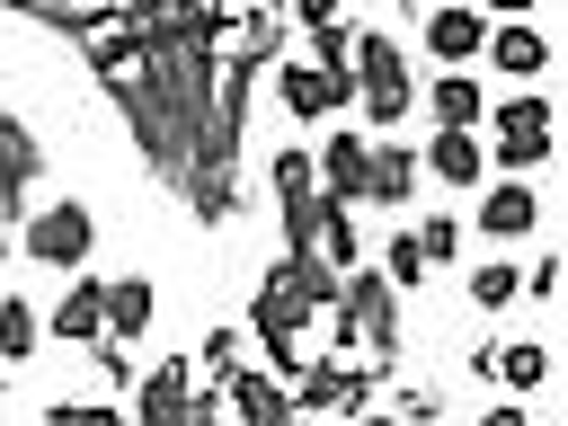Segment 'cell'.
<instances>
[{"label": "cell", "instance_id": "19", "mask_svg": "<svg viewBox=\"0 0 568 426\" xmlns=\"http://www.w3.org/2000/svg\"><path fill=\"white\" fill-rule=\"evenodd\" d=\"M408 195H417V151L373 133V186H364V204H408Z\"/></svg>", "mask_w": 568, "mask_h": 426}, {"label": "cell", "instance_id": "8", "mask_svg": "<svg viewBox=\"0 0 568 426\" xmlns=\"http://www.w3.org/2000/svg\"><path fill=\"white\" fill-rule=\"evenodd\" d=\"M426 53L435 62H479L488 53V9L479 0H435L426 9Z\"/></svg>", "mask_w": 568, "mask_h": 426}, {"label": "cell", "instance_id": "17", "mask_svg": "<svg viewBox=\"0 0 568 426\" xmlns=\"http://www.w3.org/2000/svg\"><path fill=\"white\" fill-rule=\"evenodd\" d=\"M36 178H44V142H36V124H27V115H0V186L27 204Z\"/></svg>", "mask_w": 568, "mask_h": 426}, {"label": "cell", "instance_id": "24", "mask_svg": "<svg viewBox=\"0 0 568 426\" xmlns=\"http://www.w3.org/2000/svg\"><path fill=\"white\" fill-rule=\"evenodd\" d=\"M417 248H426V266H453L462 257V213H426L417 222Z\"/></svg>", "mask_w": 568, "mask_h": 426}, {"label": "cell", "instance_id": "12", "mask_svg": "<svg viewBox=\"0 0 568 426\" xmlns=\"http://www.w3.org/2000/svg\"><path fill=\"white\" fill-rule=\"evenodd\" d=\"M470 222H479V240H532V231H541V195H532L524 178H497Z\"/></svg>", "mask_w": 568, "mask_h": 426}, {"label": "cell", "instance_id": "26", "mask_svg": "<svg viewBox=\"0 0 568 426\" xmlns=\"http://www.w3.org/2000/svg\"><path fill=\"white\" fill-rule=\"evenodd\" d=\"M390 408H399V417H435V408H444V399H435V390H426V382H408V390H390Z\"/></svg>", "mask_w": 568, "mask_h": 426}, {"label": "cell", "instance_id": "23", "mask_svg": "<svg viewBox=\"0 0 568 426\" xmlns=\"http://www.w3.org/2000/svg\"><path fill=\"white\" fill-rule=\"evenodd\" d=\"M266 178H275V204H284V195H311V186H320V160H311V151H302V142H284V151H275V169H266Z\"/></svg>", "mask_w": 568, "mask_h": 426}, {"label": "cell", "instance_id": "14", "mask_svg": "<svg viewBox=\"0 0 568 426\" xmlns=\"http://www.w3.org/2000/svg\"><path fill=\"white\" fill-rule=\"evenodd\" d=\"M488 62H497L506 80H541V71H550V36L524 27V18H488Z\"/></svg>", "mask_w": 568, "mask_h": 426}, {"label": "cell", "instance_id": "27", "mask_svg": "<svg viewBox=\"0 0 568 426\" xmlns=\"http://www.w3.org/2000/svg\"><path fill=\"white\" fill-rule=\"evenodd\" d=\"M559 275H568V257H541V266L524 275V293H541V302H550V293H559Z\"/></svg>", "mask_w": 568, "mask_h": 426}, {"label": "cell", "instance_id": "9", "mask_svg": "<svg viewBox=\"0 0 568 426\" xmlns=\"http://www.w3.org/2000/svg\"><path fill=\"white\" fill-rule=\"evenodd\" d=\"M311 160H320V195L364 204V186H373V133H328Z\"/></svg>", "mask_w": 568, "mask_h": 426}, {"label": "cell", "instance_id": "28", "mask_svg": "<svg viewBox=\"0 0 568 426\" xmlns=\"http://www.w3.org/2000/svg\"><path fill=\"white\" fill-rule=\"evenodd\" d=\"M479 9H488V18H532L541 0H479Z\"/></svg>", "mask_w": 568, "mask_h": 426}, {"label": "cell", "instance_id": "6", "mask_svg": "<svg viewBox=\"0 0 568 426\" xmlns=\"http://www.w3.org/2000/svg\"><path fill=\"white\" fill-rule=\"evenodd\" d=\"M275 106L302 115V124H328L337 106H355V71H328V62H275Z\"/></svg>", "mask_w": 568, "mask_h": 426}, {"label": "cell", "instance_id": "29", "mask_svg": "<svg viewBox=\"0 0 568 426\" xmlns=\"http://www.w3.org/2000/svg\"><path fill=\"white\" fill-rule=\"evenodd\" d=\"M9 213H18V195L0 186V257H9Z\"/></svg>", "mask_w": 568, "mask_h": 426}, {"label": "cell", "instance_id": "4", "mask_svg": "<svg viewBox=\"0 0 568 426\" xmlns=\"http://www.w3.org/2000/svg\"><path fill=\"white\" fill-rule=\"evenodd\" d=\"M18 248H27L36 266H53V275H71V266H89V248H98V213H89L80 195H62V204H44V213H27V231H18Z\"/></svg>", "mask_w": 568, "mask_h": 426}, {"label": "cell", "instance_id": "3", "mask_svg": "<svg viewBox=\"0 0 568 426\" xmlns=\"http://www.w3.org/2000/svg\"><path fill=\"white\" fill-rule=\"evenodd\" d=\"M550 133H559V115H550V98L524 80L515 98H497V124H488V160H497V169H541V160H550Z\"/></svg>", "mask_w": 568, "mask_h": 426}, {"label": "cell", "instance_id": "30", "mask_svg": "<svg viewBox=\"0 0 568 426\" xmlns=\"http://www.w3.org/2000/svg\"><path fill=\"white\" fill-rule=\"evenodd\" d=\"M0 390H9V364H0Z\"/></svg>", "mask_w": 568, "mask_h": 426}, {"label": "cell", "instance_id": "18", "mask_svg": "<svg viewBox=\"0 0 568 426\" xmlns=\"http://www.w3.org/2000/svg\"><path fill=\"white\" fill-rule=\"evenodd\" d=\"M426 106H435V124H479V115H488V80H470L462 62H444V71L426 80Z\"/></svg>", "mask_w": 568, "mask_h": 426}, {"label": "cell", "instance_id": "1", "mask_svg": "<svg viewBox=\"0 0 568 426\" xmlns=\"http://www.w3.org/2000/svg\"><path fill=\"white\" fill-rule=\"evenodd\" d=\"M346 71H355V98H364V124L373 133H390L408 106H417V80H408V53L382 36V27H364L355 36V53H346Z\"/></svg>", "mask_w": 568, "mask_h": 426}, {"label": "cell", "instance_id": "11", "mask_svg": "<svg viewBox=\"0 0 568 426\" xmlns=\"http://www.w3.org/2000/svg\"><path fill=\"white\" fill-rule=\"evenodd\" d=\"M62 346H89V337H106V275H89V266H71V284H62V302H53V320H44Z\"/></svg>", "mask_w": 568, "mask_h": 426}, {"label": "cell", "instance_id": "21", "mask_svg": "<svg viewBox=\"0 0 568 426\" xmlns=\"http://www.w3.org/2000/svg\"><path fill=\"white\" fill-rule=\"evenodd\" d=\"M462 284H470V302H479V311H506V302H524V275H515L506 257H479Z\"/></svg>", "mask_w": 568, "mask_h": 426}, {"label": "cell", "instance_id": "16", "mask_svg": "<svg viewBox=\"0 0 568 426\" xmlns=\"http://www.w3.org/2000/svg\"><path fill=\"white\" fill-rule=\"evenodd\" d=\"M151 320H160V293H151V275H106V337H151Z\"/></svg>", "mask_w": 568, "mask_h": 426}, {"label": "cell", "instance_id": "2", "mask_svg": "<svg viewBox=\"0 0 568 426\" xmlns=\"http://www.w3.org/2000/svg\"><path fill=\"white\" fill-rule=\"evenodd\" d=\"M311 320H320V311H311L275 266H266V284H257V302H248V337H257V355H266L284 382H293V373H302V355H311V346H302V328H311Z\"/></svg>", "mask_w": 568, "mask_h": 426}, {"label": "cell", "instance_id": "20", "mask_svg": "<svg viewBox=\"0 0 568 426\" xmlns=\"http://www.w3.org/2000/svg\"><path fill=\"white\" fill-rule=\"evenodd\" d=\"M36 337H44L36 302H18V293L0 284V364H27V355H36Z\"/></svg>", "mask_w": 568, "mask_h": 426}, {"label": "cell", "instance_id": "10", "mask_svg": "<svg viewBox=\"0 0 568 426\" xmlns=\"http://www.w3.org/2000/svg\"><path fill=\"white\" fill-rule=\"evenodd\" d=\"M417 160H426L444 186H462V195L488 186V142H479V124H435V142H426Z\"/></svg>", "mask_w": 568, "mask_h": 426}, {"label": "cell", "instance_id": "25", "mask_svg": "<svg viewBox=\"0 0 568 426\" xmlns=\"http://www.w3.org/2000/svg\"><path fill=\"white\" fill-rule=\"evenodd\" d=\"M382 275H390L399 293H408V284H426V248H417V231H399V240L382 248Z\"/></svg>", "mask_w": 568, "mask_h": 426}, {"label": "cell", "instance_id": "13", "mask_svg": "<svg viewBox=\"0 0 568 426\" xmlns=\"http://www.w3.org/2000/svg\"><path fill=\"white\" fill-rule=\"evenodd\" d=\"M470 373H479V382H506V390H541V382H550V346H541V337H506V346H479Z\"/></svg>", "mask_w": 568, "mask_h": 426}, {"label": "cell", "instance_id": "22", "mask_svg": "<svg viewBox=\"0 0 568 426\" xmlns=\"http://www.w3.org/2000/svg\"><path fill=\"white\" fill-rule=\"evenodd\" d=\"M186 364H195V390H204V382H222V373H231V364H240V328H204V337H195V355H186Z\"/></svg>", "mask_w": 568, "mask_h": 426}, {"label": "cell", "instance_id": "5", "mask_svg": "<svg viewBox=\"0 0 568 426\" xmlns=\"http://www.w3.org/2000/svg\"><path fill=\"white\" fill-rule=\"evenodd\" d=\"M284 390H293V417L373 408V364H355V355H302V373H293Z\"/></svg>", "mask_w": 568, "mask_h": 426}, {"label": "cell", "instance_id": "15", "mask_svg": "<svg viewBox=\"0 0 568 426\" xmlns=\"http://www.w3.org/2000/svg\"><path fill=\"white\" fill-rule=\"evenodd\" d=\"M302 248L311 257H328L337 275L364 257V231H355V204H337V195H320V213H311V231H302Z\"/></svg>", "mask_w": 568, "mask_h": 426}, {"label": "cell", "instance_id": "7", "mask_svg": "<svg viewBox=\"0 0 568 426\" xmlns=\"http://www.w3.org/2000/svg\"><path fill=\"white\" fill-rule=\"evenodd\" d=\"M124 408H133L142 426H195V364H186V355H160V364L124 390Z\"/></svg>", "mask_w": 568, "mask_h": 426}]
</instances>
